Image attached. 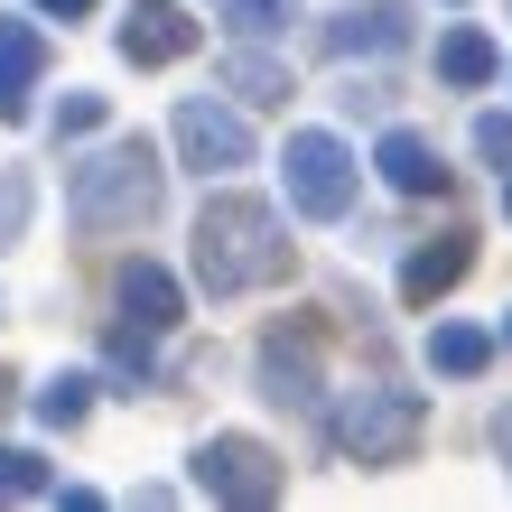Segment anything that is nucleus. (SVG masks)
<instances>
[{
    "mask_svg": "<svg viewBox=\"0 0 512 512\" xmlns=\"http://www.w3.org/2000/svg\"><path fill=\"white\" fill-rule=\"evenodd\" d=\"M289 280V224L261 196H205L196 215V289L205 298H243Z\"/></svg>",
    "mask_w": 512,
    "mask_h": 512,
    "instance_id": "1",
    "label": "nucleus"
},
{
    "mask_svg": "<svg viewBox=\"0 0 512 512\" xmlns=\"http://www.w3.org/2000/svg\"><path fill=\"white\" fill-rule=\"evenodd\" d=\"M159 187H168V168H159V149H149L140 131L131 140H112L94 149L75 177H66V215L84 233H140L149 215H159Z\"/></svg>",
    "mask_w": 512,
    "mask_h": 512,
    "instance_id": "2",
    "label": "nucleus"
},
{
    "mask_svg": "<svg viewBox=\"0 0 512 512\" xmlns=\"http://www.w3.org/2000/svg\"><path fill=\"white\" fill-rule=\"evenodd\" d=\"M419 429H429V401H419V391H391V382L345 391V401L326 410V447H336L345 466H401L419 447Z\"/></svg>",
    "mask_w": 512,
    "mask_h": 512,
    "instance_id": "3",
    "label": "nucleus"
},
{
    "mask_svg": "<svg viewBox=\"0 0 512 512\" xmlns=\"http://www.w3.org/2000/svg\"><path fill=\"white\" fill-rule=\"evenodd\" d=\"M187 317V289H177L168 261H131L122 270V326H112V364L122 373H149L159 364V336Z\"/></svg>",
    "mask_w": 512,
    "mask_h": 512,
    "instance_id": "4",
    "label": "nucleus"
},
{
    "mask_svg": "<svg viewBox=\"0 0 512 512\" xmlns=\"http://www.w3.org/2000/svg\"><path fill=\"white\" fill-rule=\"evenodd\" d=\"M280 485H289V475H280V457H270L261 438H243V429H215V438L196 447V494H205V503L270 512V503H280Z\"/></svg>",
    "mask_w": 512,
    "mask_h": 512,
    "instance_id": "5",
    "label": "nucleus"
},
{
    "mask_svg": "<svg viewBox=\"0 0 512 512\" xmlns=\"http://www.w3.org/2000/svg\"><path fill=\"white\" fill-rule=\"evenodd\" d=\"M280 177H289V205H298L308 224H336L345 205H354V149H345L336 131H289Z\"/></svg>",
    "mask_w": 512,
    "mask_h": 512,
    "instance_id": "6",
    "label": "nucleus"
},
{
    "mask_svg": "<svg viewBox=\"0 0 512 512\" xmlns=\"http://www.w3.org/2000/svg\"><path fill=\"white\" fill-rule=\"evenodd\" d=\"M177 159H187L196 177H233V168H252V122L243 112H224V103H177Z\"/></svg>",
    "mask_w": 512,
    "mask_h": 512,
    "instance_id": "7",
    "label": "nucleus"
},
{
    "mask_svg": "<svg viewBox=\"0 0 512 512\" xmlns=\"http://www.w3.org/2000/svg\"><path fill=\"white\" fill-rule=\"evenodd\" d=\"M261 391L280 410H317V336L308 326H270L261 336Z\"/></svg>",
    "mask_w": 512,
    "mask_h": 512,
    "instance_id": "8",
    "label": "nucleus"
},
{
    "mask_svg": "<svg viewBox=\"0 0 512 512\" xmlns=\"http://www.w3.org/2000/svg\"><path fill=\"white\" fill-rule=\"evenodd\" d=\"M122 56L131 66H177V56H196V19L177 0H131L122 10Z\"/></svg>",
    "mask_w": 512,
    "mask_h": 512,
    "instance_id": "9",
    "label": "nucleus"
},
{
    "mask_svg": "<svg viewBox=\"0 0 512 512\" xmlns=\"http://www.w3.org/2000/svg\"><path fill=\"white\" fill-rule=\"evenodd\" d=\"M38 75H47V38H38V19L0 10V122H19V112H28Z\"/></svg>",
    "mask_w": 512,
    "mask_h": 512,
    "instance_id": "10",
    "label": "nucleus"
},
{
    "mask_svg": "<svg viewBox=\"0 0 512 512\" xmlns=\"http://www.w3.org/2000/svg\"><path fill=\"white\" fill-rule=\"evenodd\" d=\"M466 270H475V243H466V233H438V243H419V252L401 261V298H410V308H438Z\"/></svg>",
    "mask_w": 512,
    "mask_h": 512,
    "instance_id": "11",
    "label": "nucleus"
},
{
    "mask_svg": "<svg viewBox=\"0 0 512 512\" xmlns=\"http://www.w3.org/2000/svg\"><path fill=\"white\" fill-rule=\"evenodd\" d=\"M401 38H410V10H401V0H364V10H336V19H326V47H336V56H391Z\"/></svg>",
    "mask_w": 512,
    "mask_h": 512,
    "instance_id": "12",
    "label": "nucleus"
},
{
    "mask_svg": "<svg viewBox=\"0 0 512 512\" xmlns=\"http://www.w3.org/2000/svg\"><path fill=\"white\" fill-rule=\"evenodd\" d=\"M373 168L391 177L401 196H438L447 187V168H438V149L419 140V131H382V149H373Z\"/></svg>",
    "mask_w": 512,
    "mask_h": 512,
    "instance_id": "13",
    "label": "nucleus"
},
{
    "mask_svg": "<svg viewBox=\"0 0 512 512\" xmlns=\"http://www.w3.org/2000/svg\"><path fill=\"white\" fill-rule=\"evenodd\" d=\"M438 75L457 84V94H475V84L503 75V47L485 38V28H447V38H438Z\"/></svg>",
    "mask_w": 512,
    "mask_h": 512,
    "instance_id": "14",
    "label": "nucleus"
},
{
    "mask_svg": "<svg viewBox=\"0 0 512 512\" xmlns=\"http://www.w3.org/2000/svg\"><path fill=\"white\" fill-rule=\"evenodd\" d=\"M485 364H494V336H485V326H429V373L475 382Z\"/></svg>",
    "mask_w": 512,
    "mask_h": 512,
    "instance_id": "15",
    "label": "nucleus"
},
{
    "mask_svg": "<svg viewBox=\"0 0 512 512\" xmlns=\"http://www.w3.org/2000/svg\"><path fill=\"white\" fill-rule=\"evenodd\" d=\"M224 84L243 103H289V66H280V56H261V47H233L224 56Z\"/></svg>",
    "mask_w": 512,
    "mask_h": 512,
    "instance_id": "16",
    "label": "nucleus"
},
{
    "mask_svg": "<svg viewBox=\"0 0 512 512\" xmlns=\"http://www.w3.org/2000/svg\"><path fill=\"white\" fill-rule=\"evenodd\" d=\"M84 410H94V373H56V382L38 391V419H47V429H75Z\"/></svg>",
    "mask_w": 512,
    "mask_h": 512,
    "instance_id": "17",
    "label": "nucleus"
},
{
    "mask_svg": "<svg viewBox=\"0 0 512 512\" xmlns=\"http://www.w3.org/2000/svg\"><path fill=\"white\" fill-rule=\"evenodd\" d=\"M28 494H56L47 457H38V447H0V503H28Z\"/></svg>",
    "mask_w": 512,
    "mask_h": 512,
    "instance_id": "18",
    "label": "nucleus"
},
{
    "mask_svg": "<svg viewBox=\"0 0 512 512\" xmlns=\"http://www.w3.org/2000/svg\"><path fill=\"white\" fill-rule=\"evenodd\" d=\"M28 205H38V187H28V168H0V252L28 233Z\"/></svg>",
    "mask_w": 512,
    "mask_h": 512,
    "instance_id": "19",
    "label": "nucleus"
},
{
    "mask_svg": "<svg viewBox=\"0 0 512 512\" xmlns=\"http://www.w3.org/2000/svg\"><path fill=\"white\" fill-rule=\"evenodd\" d=\"M103 122H112L103 94H66V103H56V140H94Z\"/></svg>",
    "mask_w": 512,
    "mask_h": 512,
    "instance_id": "20",
    "label": "nucleus"
},
{
    "mask_svg": "<svg viewBox=\"0 0 512 512\" xmlns=\"http://www.w3.org/2000/svg\"><path fill=\"white\" fill-rule=\"evenodd\" d=\"M280 19H289V0H224V28H233V38H270Z\"/></svg>",
    "mask_w": 512,
    "mask_h": 512,
    "instance_id": "21",
    "label": "nucleus"
},
{
    "mask_svg": "<svg viewBox=\"0 0 512 512\" xmlns=\"http://www.w3.org/2000/svg\"><path fill=\"white\" fill-rule=\"evenodd\" d=\"M475 149H485L494 168H512V112H485V122H475Z\"/></svg>",
    "mask_w": 512,
    "mask_h": 512,
    "instance_id": "22",
    "label": "nucleus"
},
{
    "mask_svg": "<svg viewBox=\"0 0 512 512\" xmlns=\"http://www.w3.org/2000/svg\"><path fill=\"white\" fill-rule=\"evenodd\" d=\"M38 10H47V19H84L94 0H38Z\"/></svg>",
    "mask_w": 512,
    "mask_h": 512,
    "instance_id": "23",
    "label": "nucleus"
},
{
    "mask_svg": "<svg viewBox=\"0 0 512 512\" xmlns=\"http://www.w3.org/2000/svg\"><path fill=\"white\" fill-rule=\"evenodd\" d=\"M494 447H503V466H512V410H503V419H494Z\"/></svg>",
    "mask_w": 512,
    "mask_h": 512,
    "instance_id": "24",
    "label": "nucleus"
},
{
    "mask_svg": "<svg viewBox=\"0 0 512 512\" xmlns=\"http://www.w3.org/2000/svg\"><path fill=\"white\" fill-rule=\"evenodd\" d=\"M10 410H19V382H10V373H0V419H10Z\"/></svg>",
    "mask_w": 512,
    "mask_h": 512,
    "instance_id": "25",
    "label": "nucleus"
},
{
    "mask_svg": "<svg viewBox=\"0 0 512 512\" xmlns=\"http://www.w3.org/2000/svg\"><path fill=\"white\" fill-rule=\"evenodd\" d=\"M503 215H512V168H503Z\"/></svg>",
    "mask_w": 512,
    "mask_h": 512,
    "instance_id": "26",
    "label": "nucleus"
},
{
    "mask_svg": "<svg viewBox=\"0 0 512 512\" xmlns=\"http://www.w3.org/2000/svg\"><path fill=\"white\" fill-rule=\"evenodd\" d=\"M503 345H512V308H503Z\"/></svg>",
    "mask_w": 512,
    "mask_h": 512,
    "instance_id": "27",
    "label": "nucleus"
},
{
    "mask_svg": "<svg viewBox=\"0 0 512 512\" xmlns=\"http://www.w3.org/2000/svg\"><path fill=\"white\" fill-rule=\"evenodd\" d=\"M0 317H10V308H0Z\"/></svg>",
    "mask_w": 512,
    "mask_h": 512,
    "instance_id": "28",
    "label": "nucleus"
}]
</instances>
